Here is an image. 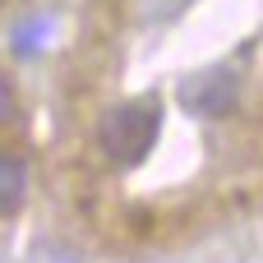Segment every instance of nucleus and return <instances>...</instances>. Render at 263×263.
<instances>
[{
    "instance_id": "2",
    "label": "nucleus",
    "mask_w": 263,
    "mask_h": 263,
    "mask_svg": "<svg viewBox=\"0 0 263 263\" xmlns=\"http://www.w3.org/2000/svg\"><path fill=\"white\" fill-rule=\"evenodd\" d=\"M236 92H240V83H236L231 69H203V74L185 79L180 102H185L190 116H208V120H217V116H227V111L236 106Z\"/></svg>"
},
{
    "instance_id": "3",
    "label": "nucleus",
    "mask_w": 263,
    "mask_h": 263,
    "mask_svg": "<svg viewBox=\"0 0 263 263\" xmlns=\"http://www.w3.org/2000/svg\"><path fill=\"white\" fill-rule=\"evenodd\" d=\"M23 190H28V166H23V157H18V153H0V217L23 203Z\"/></svg>"
},
{
    "instance_id": "1",
    "label": "nucleus",
    "mask_w": 263,
    "mask_h": 263,
    "mask_svg": "<svg viewBox=\"0 0 263 263\" xmlns=\"http://www.w3.org/2000/svg\"><path fill=\"white\" fill-rule=\"evenodd\" d=\"M157 129H162V106H157V102H148V97H143V102H125V106H116V111L102 120V148H106L111 162L139 166V162L153 153Z\"/></svg>"
},
{
    "instance_id": "4",
    "label": "nucleus",
    "mask_w": 263,
    "mask_h": 263,
    "mask_svg": "<svg viewBox=\"0 0 263 263\" xmlns=\"http://www.w3.org/2000/svg\"><path fill=\"white\" fill-rule=\"evenodd\" d=\"M9 116V88H5V79H0V120Z\"/></svg>"
}]
</instances>
